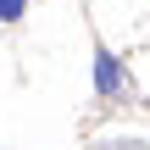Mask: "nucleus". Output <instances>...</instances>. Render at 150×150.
Returning <instances> with one entry per match:
<instances>
[{
  "label": "nucleus",
  "instance_id": "nucleus-1",
  "mask_svg": "<svg viewBox=\"0 0 150 150\" xmlns=\"http://www.w3.org/2000/svg\"><path fill=\"white\" fill-rule=\"evenodd\" d=\"M95 89H100V95H111V89H117V56H111V50H100V56H95Z\"/></svg>",
  "mask_w": 150,
  "mask_h": 150
},
{
  "label": "nucleus",
  "instance_id": "nucleus-2",
  "mask_svg": "<svg viewBox=\"0 0 150 150\" xmlns=\"http://www.w3.org/2000/svg\"><path fill=\"white\" fill-rule=\"evenodd\" d=\"M22 11H28V0H0V22H17Z\"/></svg>",
  "mask_w": 150,
  "mask_h": 150
}]
</instances>
